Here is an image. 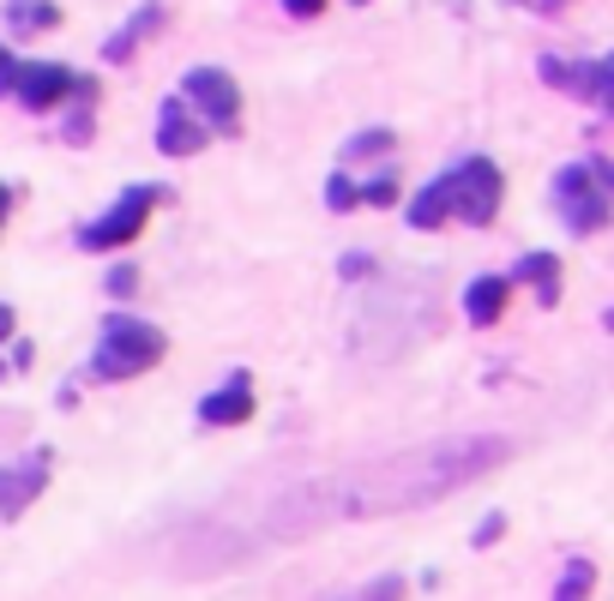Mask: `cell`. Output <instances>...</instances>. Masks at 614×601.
<instances>
[{"instance_id":"14","label":"cell","mask_w":614,"mask_h":601,"mask_svg":"<svg viewBox=\"0 0 614 601\" xmlns=\"http://www.w3.org/2000/svg\"><path fill=\"white\" fill-rule=\"evenodd\" d=\"M7 24L12 31H55L61 12L48 0H7Z\"/></svg>"},{"instance_id":"28","label":"cell","mask_w":614,"mask_h":601,"mask_svg":"<svg viewBox=\"0 0 614 601\" xmlns=\"http://www.w3.org/2000/svg\"><path fill=\"white\" fill-rule=\"evenodd\" d=\"M350 7H368V0H350Z\"/></svg>"},{"instance_id":"7","label":"cell","mask_w":614,"mask_h":601,"mask_svg":"<svg viewBox=\"0 0 614 601\" xmlns=\"http://www.w3.org/2000/svg\"><path fill=\"white\" fill-rule=\"evenodd\" d=\"M73 79H79V73L55 67V60H24V67L12 73V97H19L31 114H43V109L73 102Z\"/></svg>"},{"instance_id":"5","label":"cell","mask_w":614,"mask_h":601,"mask_svg":"<svg viewBox=\"0 0 614 601\" xmlns=\"http://www.w3.org/2000/svg\"><path fill=\"white\" fill-rule=\"evenodd\" d=\"M163 199H169V187H127V193L114 199L109 216H97V223L79 229V247H91V253L133 247L139 229H145V216H151V204H163Z\"/></svg>"},{"instance_id":"16","label":"cell","mask_w":614,"mask_h":601,"mask_svg":"<svg viewBox=\"0 0 614 601\" xmlns=\"http://www.w3.org/2000/svg\"><path fill=\"white\" fill-rule=\"evenodd\" d=\"M380 151H392V133H386V126H374V133H355L350 145L338 151V157H343V163H355V157H380Z\"/></svg>"},{"instance_id":"1","label":"cell","mask_w":614,"mask_h":601,"mask_svg":"<svg viewBox=\"0 0 614 601\" xmlns=\"http://www.w3.org/2000/svg\"><path fill=\"white\" fill-rule=\"evenodd\" d=\"M512 457L506 439H440L428 452H404L386 457L374 469H355L338 481H314L296 500H284V511H272V530H314L326 517H386V511H416L446 500L452 488L489 476Z\"/></svg>"},{"instance_id":"27","label":"cell","mask_w":614,"mask_h":601,"mask_svg":"<svg viewBox=\"0 0 614 601\" xmlns=\"http://www.w3.org/2000/svg\"><path fill=\"white\" fill-rule=\"evenodd\" d=\"M536 12H560V0H536Z\"/></svg>"},{"instance_id":"9","label":"cell","mask_w":614,"mask_h":601,"mask_svg":"<svg viewBox=\"0 0 614 601\" xmlns=\"http://www.w3.org/2000/svg\"><path fill=\"white\" fill-rule=\"evenodd\" d=\"M205 138H211V126L194 121V109H187L182 97L163 102V114H157V151L163 157H194V151H205Z\"/></svg>"},{"instance_id":"15","label":"cell","mask_w":614,"mask_h":601,"mask_svg":"<svg viewBox=\"0 0 614 601\" xmlns=\"http://www.w3.org/2000/svg\"><path fill=\"white\" fill-rule=\"evenodd\" d=\"M591 583H596V566H591V559H572V566L560 571L555 601H591Z\"/></svg>"},{"instance_id":"26","label":"cell","mask_w":614,"mask_h":601,"mask_svg":"<svg viewBox=\"0 0 614 601\" xmlns=\"http://www.w3.org/2000/svg\"><path fill=\"white\" fill-rule=\"evenodd\" d=\"M7 211H12V187L0 181V223H7Z\"/></svg>"},{"instance_id":"18","label":"cell","mask_w":614,"mask_h":601,"mask_svg":"<svg viewBox=\"0 0 614 601\" xmlns=\"http://www.w3.org/2000/svg\"><path fill=\"white\" fill-rule=\"evenodd\" d=\"M326 204H331V211H355V187L343 181V175H331V181H326Z\"/></svg>"},{"instance_id":"6","label":"cell","mask_w":614,"mask_h":601,"mask_svg":"<svg viewBox=\"0 0 614 601\" xmlns=\"http://www.w3.org/2000/svg\"><path fill=\"white\" fill-rule=\"evenodd\" d=\"M175 97H182L187 109H199L205 126H217V133H229V126L241 121V91H235V79H229L223 67H194Z\"/></svg>"},{"instance_id":"22","label":"cell","mask_w":614,"mask_h":601,"mask_svg":"<svg viewBox=\"0 0 614 601\" xmlns=\"http://www.w3.org/2000/svg\"><path fill=\"white\" fill-rule=\"evenodd\" d=\"M12 73H19V60H12V48H0V91H12Z\"/></svg>"},{"instance_id":"24","label":"cell","mask_w":614,"mask_h":601,"mask_svg":"<svg viewBox=\"0 0 614 601\" xmlns=\"http://www.w3.org/2000/svg\"><path fill=\"white\" fill-rule=\"evenodd\" d=\"M343 277H368V253H350V259H343Z\"/></svg>"},{"instance_id":"4","label":"cell","mask_w":614,"mask_h":601,"mask_svg":"<svg viewBox=\"0 0 614 601\" xmlns=\"http://www.w3.org/2000/svg\"><path fill=\"white\" fill-rule=\"evenodd\" d=\"M163 331L145 325V319H109L102 325V343L91 349V379H133L145 367L163 361Z\"/></svg>"},{"instance_id":"20","label":"cell","mask_w":614,"mask_h":601,"mask_svg":"<svg viewBox=\"0 0 614 601\" xmlns=\"http://www.w3.org/2000/svg\"><path fill=\"white\" fill-rule=\"evenodd\" d=\"M133 289H139V271H133V265H114V271H109V296H133Z\"/></svg>"},{"instance_id":"11","label":"cell","mask_w":614,"mask_h":601,"mask_svg":"<svg viewBox=\"0 0 614 601\" xmlns=\"http://www.w3.org/2000/svg\"><path fill=\"white\" fill-rule=\"evenodd\" d=\"M248 415H253V379L248 374H229L223 386L199 403V421H205V427H235V421H248Z\"/></svg>"},{"instance_id":"23","label":"cell","mask_w":614,"mask_h":601,"mask_svg":"<svg viewBox=\"0 0 614 601\" xmlns=\"http://www.w3.org/2000/svg\"><path fill=\"white\" fill-rule=\"evenodd\" d=\"M289 12H296V19H314V12H326V0H284Z\"/></svg>"},{"instance_id":"3","label":"cell","mask_w":614,"mask_h":601,"mask_svg":"<svg viewBox=\"0 0 614 601\" xmlns=\"http://www.w3.org/2000/svg\"><path fill=\"white\" fill-rule=\"evenodd\" d=\"M555 204L560 216H567L572 235H596V229L614 216V175L608 163H567V169L555 175Z\"/></svg>"},{"instance_id":"10","label":"cell","mask_w":614,"mask_h":601,"mask_svg":"<svg viewBox=\"0 0 614 601\" xmlns=\"http://www.w3.org/2000/svg\"><path fill=\"white\" fill-rule=\"evenodd\" d=\"M43 481H48V452H31V457L0 469V517H19V511L43 493Z\"/></svg>"},{"instance_id":"21","label":"cell","mask_w":614,"mask_h":601,"mask_svg":"<svg viewBox=\"0 0 614 601\" xmlns=\"http://www.w3.org/2000/svg\"><path fill=\"white\" fill-rule=\"evenodd\" d=\"M501 530H506V517H501V511H489V517L476 523V547H494V542H501Z\"/></svg>"},{"instance_id":"25","label":"cell","mask_w":614,"mask_h":601,"mask_svg":"<svg viewBox=\"0 0 614 601\" xmlns=\"http://www.w3.org/2000/svg\"><path fill=\"white\" fill-rule=\"evenodd\" d=\"M12 337V307H0V343Z\"/></svg>"},{"instance_id":"17","label":"cell","mask_w":614,"mask_h":601,"mask_svg":"<svg viewBox=\"0 0 614 601\" xmlns=\"http://www.w3.org/2000/svg\"><path fill=\"white\" fill-rule=\"evenodd\" d=\"M392 199H398V181H392V175H380V181L355 187V204H392Z\"/></svg>"},{"instance_id":"13","label":"cell","mask_w":614,"mask_h":601,"mask_svg":"<svg viewBox=\"0 0 614 601\" xmlns=\"http://www.w3.org/2000/svg\"><path fill=\"white\" fill-rule=\"evenodd\" d=\"M506 283H536V301L555 307L560 301V259H555V253H524L518 271H512Z\"/></svg>"},{"instance_id":"2","label":"cell","mask_w":614,"mask_h":601,"mask_svg":"<svg viewBox=\"0 0 614 601\" xmlns=\"http://www.w3.org/2000/svg\"><path fill=\"white\" fill-rule=\"evenodd\" d=\"M501 199H506V181L489 157H464L452 163L446 175H434L416 199H409V229H440V223H494L501 216Z\"/></svg>"},{"instance_id":"19","label":"cell","mask_w":614,"mask_h":601,"mask_svg":"<svg viewBox=\"0 0 614 601\" xmlns=\"http://www.w3.org/2000/svg\"><path fill=\"white\" fill-rule=\"evenodd\" d=\"M350 601H404V583L398 578H380V583H368V590L350 596Z\"/></svg>"},{"instance_id":"12","label":"cell","mask_w":614,"mask_h":601,"mask_svg":"<svg viewBox=\"0 0 614 601\" xmlns=\"http://www.w3.org/2000/svg\"><path fill=\"white\" fill-rule=\"evenodd\" d=\"M506 296H512L506 277H476V283L464 289V319L470 325H494V319L506 313Z\"/></svg>"},{"instance_id":"8","label":"cell","mask_w":614,"mask_h":601,"mask_svg":"<svg viewBox=\"0 0 614 601\" xmlns=\"http://www.w3.org/2000/svg\"><path fill=\"white\" fill-rule=\"evenodd\" d=\"M542 79L560 85V91H579L584 102H596V109H608V97H614V67H608V60H560V55H542Z\"/></svg>"}]
</instances>
